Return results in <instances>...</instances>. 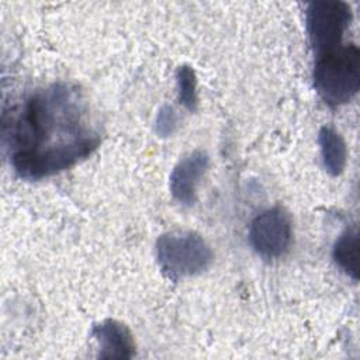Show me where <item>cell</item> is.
Returning <instances> with one entry per match:
<instances>
[{"label": "cell", "mask_w": 360, "mask_h": 360, "mask_svg": "<svg viewBox=\"0 0 360 360\" xmlns=\"http://www.w3.org/2000/svg\"><path fill=\"white\" fill-rule=\"evenodd\" d=\"M3 141L15 173L39 180L86 159L100 143L77 87L53 83L3 117Z\"/></svg>", "instance_id": "1"}, {"label": "cell", "mask_w": 360, "mask_h": 360, "mask_svg": "<svg viewBox=\"0 0 360 360\" xmlns=\"http://www.w3.org/2000/svg\"><path fill=\"white\" fill-rule=\"evenodd\" d=\"M314 87L330 107L349 103L360 87V51L356 45H338L316 55Z\"/></svg>", "instance_id": "2"}, {"label": "cell", "mask_w": 360, "mask_h": 360, "mask_svg": "<svg viewBox=\"0 0 360 360\" xmlns=\"http://www.w3.org/2000/svg\"><path fill=\"white\" fill-rule=\"evenodd\" d=\"M156 259L162 273L179 281L207 270L214 255L201 235L191 231H173L158 238Z\"/></svg>", "instance_id": "3"}, {"label": "cell", "mask_w": 360, "mask_h": 360, "mask_svg": "<svg viewBox=\"0 0 360 360\" xmlns=\"http://www.w3.org/2000/svg\"><path fill=\"white\" fill-rule=\"evenodd\" d=\"M308 39L315 55L340 45L352 21L350 6L345 1H312L305 11Z\"/></svg>", "instance_id": "4"}, {"label": "cell", "mask_w": 360, "mask_h": 360, "mask_svg": "<svg viewBox=\"0 0 360 360\" xmlns=\"http://www.w3.org/2000/svg\"><path fill=\"white\" fill-rule=\"evenodd\" d=\"M291 238V219L280 207L260 212L249 228V242L253 250L264 259L281 257L288 250Z\"/></svg>", "instance_id": "5"}, {"label": "cell", "mask_w": 360, "mask_h": 360, "mask_svg": "<svg viewBox=\"0 0 360 360\" xmlns=\"http://www.w3.org/2000/svg\"><path fill=\"white\" fill-rule=\"evenodd\" d=\"M210 166L205 150L195 149L181 158L170 174V193L176 201L191 205L195 201L197 188Z\"/></svg>", "instance_id": "6"}, {"label": "cell", "mask_w": 360, "mask_h": 360, "mask_svg": "<svg viewBox=\"0 0 360 360\" xmlns=\"http://www.w3.org/2000/svg\"><path fill=\"white\" fill-rule=\"evenodd\" d=\"M91 336L98 346L101 359H131L135 353V342L131 330L121 322L105 319L93 326Z\"/></svg>", "instance_id": "7"}, {"label": "cell", "mask_w": 360, "mask_h": 360, "mask_svg": "<svg viewBox=\"0 0 360 360\" xmlns=\"http://www.w3.org/2000/svg\"><path fill=\"white\" fill-rule=\"evenodd\" d=\"M318 142L325 170L335 177L342 174L347 160V149L342 135L332 127H322Z\"/></svg>", "instance_id": "8"}, {"label": "cell", "mask_w": 360, "mask_h": 360, "mask_svg": "<svg viewBox=\"0 0 360 360\" xmlns=\"http://www.w3.org/2000/svg\"><path fill=\"white\" fill-rule=\"evenodd\" d=\"M332 256L342 271L350 278L359 280V235L356 229H346L338 238Z\"/></svg>", "instance_id": "9"}, {"label": "cell", "mask_w": 360, "mask_h": 360, "mask_svg": "<svg viewBox=\"0 0 360 360\" xmlns=\"http://www.w3.org/2000/svg\"><path fill=\"white\" fill-rule=\"evenodd\" d=\"M176 84H177L179 103L188 111H195L198 104L197 77L191 66H187V65L179 66L176 72Z\"/></svg>", "instance_id": "10"}, {"label": "cell", "mask_w": 360, "mask_h": 360, "mask_svg": "<svg viewBox=\"0 0 360 360\" xmlns=\"http://www.w3.org/2000/svg\"><path fill=\"white\" fill-rule=\"evenodd\" d=\"M179 127V115L173 105L165 104L159 108L156 121H155V131L159 136H170L176 132Z\"/></svg>", "instance_id": "11"}]
</instances>
